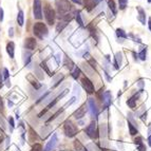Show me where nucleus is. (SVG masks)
<instances>
[{
  "label": "nucleus",
  "mask_w": 151,
  "mask_h": 151,
  "mask_svg": "<svg viewBox=\"0 0 151 151\" xmlns=\"http://www.w3.org/2000/svg\"><path fill=\"white\" fill-rule=\"evenodd\" d=\"M45 20L49 24H54V21H55V11L53 9L51 8L50 5L47 4L45 6Z\"/></svg>",
  "instance_id": "20e7f679"
},
{
  "label": "nucleus",
  "mask_w": 151,
  "mask_h": 151,
  "mask_svg": "<svg viewBox=\"0 0 151 151\" xmlns=\"http://www.w3.org/2000/svg\"><path fill=\"white\" fill-rule=\"evenodd\" d=\"M85 151H88V150H85Z\"/></svg>",
  "instance_id": "79ce46f5"
},
{
  "label": "nucleus",
  "mask_w": 151,
  "mask_h": 151,
  "mask_svg": "<svg viewBox=\"0 0 151 151\" xmlns=\"http://www.w3.org/2000/svg\"><path fill=\"white\" fill-rule=\"evenodd\" d=\"M148 2H151V0H148Z\"/></svg>",
  "instance_id": "a19ab883"
},
{
  "label": "nucleus",
  "mask_w": 151,
  "mask_h": 151,
  "mask_svg": "<svg viewBox=\"0 0 151 151\" xmlns=\"http://www.w3.org/2000/svg\"><path fill=\"white\" fill-rule=\"evenodd\" d=\"M149 30L151 31V18L149 19Z\"/></svg>",
  "instance_id": "ea45409f"
},
{
  "label": "nucleus",
  "mask_w": 151,
  "mask_h": 151,
  "mask_svg": "<svg viewBox=\"0 0 151 151\" xmlns=\"http://www.w3.org/2000/svg\"><path fill=\"white\" fill-rule=\"evenodd\" d=\"M101 101H103L105 107H108L109 105H110L111 104V93L109 92V91L105 92V94H104L103 97H101Z\"/></svg>",
  "instance_id": "ddd939ff"
},
{
  "label": "nucleus",
  "mask_w": 151,
  "mask_h": 151,
  "mask_svg": "<svg viewBox=\"0 0 151 151\" xmlns=\"http://www.w3.org/2000/svg\"><path fill=\"white\" fill-rule=\"evenodd\" d=\"M136 9H137V12H139V16H137L139 20L141 21L143 24H145V23H146V13H145V11H144L141 6H137Z\"/></svg>",
  "instance_id": "f8f14e48"
},
{
  "label": "nucleus",
  "mask_w": 151,
  "mask_h": 151,
  "mask_svg": "<svg viewBox=\"0 0 151 151\" xmlns=\"http://www.w3.org/2000/svg\"><path fill=\"white\" fill-rule=\"evenodd\" d=\"M108 5H109V8H110V10L112 11V13H113L114 15H116V13H117V10H116L115 3H114L113 0H109Z\"/></svg>",
  "instance_id": "aec40b11"
},
{
  "label": "nucleus",
  "mask_w": 151,
  "mask_h": 151,
  "mask_svg": "<svg viewBox=\"0 0 151 151\" xmlns=\"http://www.w3.org/2000/svg\"><path fill=\"white\" fill-rule=\"evenodd\" d=\"M24 45L28 50H30V51L34 50L36 47V40L34 39V38H28V39H25Z\"/></svg>",
  "instance_id": "9b49d317"
},
{
  "label": "nucleus",
  "mask_w": 151,
  "mask_h": 151,
  "mask_svg": "<svg viewBox=\"0 0 151 151\" xmlns=\"http://www.w3.org/2000/svg\"><path fill=\"white\" fill-rule=\"evenodd\" d=\"M3 20V10L2 9H0V21Z\"/></svg>",
  "instance_id": "f704fd0d"
},
{
  "label": "nucleus",
  "mask_w": 151,
  "mask_h": 151,
  "mask_svg": "<svg viewBox=\"0 0 151 151\" xmlns=\"http://www.w3.org/2000/svg\"><path fill=\"white\" fill-rule=\"evenodd\" d=\"M83 3H85V6H86V9L89 11V12L93 10L94 5H95L94 0H83Z\"/></svg>",
  "instance_id": "f3484780"
},
{
  "label": "nucleus",
  "mask_w": 151,
  "mask_h": 151,
  "mask_svg": "<svg viewBox=\"0 0 151 151\" xmlns=\"http://www.w3.org/2000/svg\"><path fill=\"white\" fill-rule=\"evenodd\" d=\"M86 112H87V106H86V104H83L81 108H78L77 110L74 112V117H75L76 119H83V116H85V114H86Z\"/></svg>",
  "instance_id": "1a4fd4ad"
},
{
  "label": "nucleus",
  "mask_w": 151,
  "mask_h": 151,
  "mask_svg": "<svg viewBox=\"0 0 151 151\" xmlns=\"http://www.w3.org/2000/svg\"><path fill=\"white\" fill-rule=\"evenodd\" d=\"M134 143H135V145L137 146V150H139V151H146V147L144 146L141 136L136 137V139H134Z\"/></svg>",
  "instance_id": "dca6fc26"
},
{
  "label": "nucleus",
  "mask_w": 151,
  "mask_h": 151,
  "mask_svg": "<svg viewBox=\"0 0 151 151\" xmlns=\"http://www.w3.org/2000/svg\"><path fill=\"white\" fill-rule=\"evenodd\" d=\"M115 63H114V65H115V68L116 69H119V65H121V63H122V54L121 53H117L115 55Z\"/></svg>",
  "instance_id": "4be33fe9"
},
{
  "label": "nucleus",
  "mask_w": 151,
  "mask_h": 151,
  "mask_svg": "<svg viewBox=\"0 0 151 151\" xmlns=\"http://www.w3.org/2000/svg\"><path fill=\"white\" fill-rule=\"evenodd\" d=\"M74 146H75V148L78 149V150H81V149H83V146L81 145L79 141H74Z\"/></svg>",
  "instance_id": "2f4dec72"
},
{
  "label": "nucleus",
  "mask_w": 151,
  "mask_h": 151,
  "mask_svg": "<svg viewBox=\"0 0 151 151\" xmlns=\"http://www.w3.org/2000/svg\"><path fill=\"white\" fill-rule=\"evenodd\" d=\"M0 111H3V101L1 96H0Z\"/></svg>",
  "instance_id": "72a5a7b5"
},
{
  "label": "nucleus",
  "mask_w": 151,
  "mask_h": 151,
  "mask_svg": "<svg viewBox=\"0 0 151 151\" xmlns=\"http://www.w3.org/2000/svg\"><path fill=\"white\" fill-rule=\"evenodd\" d=\"M9 122L11 123V126H12V127L15 126V125H14V119H13L12 117H10V119H9Z\"/></svg>",
  "instance_id": "c9c22d12"
},
{
  "label": "nucleus",
  "mask_w": 151,
  "mask_h": 151,
  "mask_svg": "<svg viewBox=\"0 0 151 151\" xmlns=\"http://www.w3.org/2000/svg\"><path fill=\"white\" fill-rule=\"evenodd\" d=\"M86 132H87V134H88L89 137H91V139H96V137H97V130H96V124L94 123V122H92V123H91L90 125H89V126L87 127Z\"/></svg>",
  "instance_id": "0eeeda50"
},
{
  "label": "nucleus",
  "mask_w": 151,
  "mask_h": 151,
  "mask_svg": "<svg viewBox=\"0 0 151 151\" xmlns=\"http://www.w3.org/2000/svg\"><path fill=\"white\" fill-rule=\"evenodd\" d=\"M17 21H18V24L20 25V27H22L23 23H24V16H23V12H22V11H19V12H18Z\"/></svg>",
  "instance_id": "6ab92c4d"
},
{
  "label": "nucleus",
  "mask_w": 151,
  "mask_h": 151,
  "mask_svg": "<svg viewBox=\"0 0 151 151\" xmlns=\"http://www.w3.org/2000/svg\"><path fill=\"white\" fill-rule=\"evenodd\" d=\"M89 107H90V111H91V114H92V116H93V117H95V119H97L98 109H97V106H96L95 101H94V99H92V98H90V99H89Z\"/></svg>",
  "instance_id": "9d476101"
},
{
  "label": "nucleus",
  "mask_w": 151,
  "mask_h": 151,
  "mask_svg": "<svg viewBox=\"0 0 151 151\" xmlns=\"http://www.w3.org/2000/svg\"><path fill=\"white\" fill-rule=\"evenodd\" d=\"M3 78H4V79H8V78H9V71H8V69H3Z\"/></svg>",
  "instance_id": "473e14b6"
},
{
  "label": "nucleus",
  "mask_w": 151,
  "mask_h": 151,
  "mask_svg": "<svg viewBox=\"0 0 151 151\" xmlns=\"http://www.w3.org/2000/svg\"><path fill=\"white\" fill-rule=\"evenodd\" d=\"M57 142H58L57 135H56V134H53V135H52V137L50 139V141H49L48 144H47V146L45 147L43 151H51V150H53V149L55 148Z\"/></svg>",
  "instance_id": "6e6552de"
},
{
  "label": "nucleus",
  "mask_w": 151,
  "mask_h": 151,
  "mask_svg": "<svg viewBox=\"0 0 151 151\" xmlns=\"http://www.w3.org/2000/svg\"><path fill=\"white\" fill-rule=\"evenodd\" d=\"M40 67L43 69V70L48 73V75H50V76H52V73L50 72V70H49V68H48V65H47V63H45V61H42V63H40Z\"/></svg>",
  "instance_id": "a878e982"
},
{
  "label": "nucleus",
  "mask_w": 151,
  "mask_h": 151,
  "mask_svg": "<svg viewBox=\"0 0 151 151\" xmlns=\"http://www.w3.org/2000/svg\"><path fill=\"white\" fill-rule=\"evenodd\" d=\"M27 78H28V81H30L31 83H32V86L34 87L35 89H39V88H40V83H38L37 79H36V78L34 77L33 75H31V74H30V75L27 76Z\"/></svg>",
  "instance_id": "2eb2a0df"
},
{
  "label": "nucleus",
  "mask_w": 151,
  "mask_h": 151,
  "mask_svg": "<svg viewBox=\"0 0 151 151\" xmlns=\"http://www.w3.org/2000/svg\"><path fill=\"white\" fill-rule=\"evenodd\" d=\"M76 20H77L78 24H79V25H81V27H83V20H81V13H79V12H76Z\"/></svg>",
  "instance_id": "c85d7f7f"
},
{
  "label": "nucleus",
  "mask_w": 151,
  "mask_h": 151,
  "mask_svg": "<svg viewBox=\"0 0 151 151\" xmlns=\"http://www.w3.org/2000/svg\"><path fill=\"white\" fill-rule=\"evenodd\" d=\"M68 22H69V21H65V20H63L61 22H59L57 24V27H56V31H57V32H60V31H63V29L65 28V25L68 24Z\"/></svg>",
  "instance_id": "412c9836"
},
{
  "label": "nucleus",
  "mask_w": 151,
  "mask_h": 151,
  "mask_svg": "<svg viewBox=\"0 0 151 151\" xmlns=\"http://www.w3.org/2000/svg\"><path fill=\"white\" fill-rule=\"evenodd\" d=\"M56 10H57L59 17L63 18L65 15H68V12L71 10V4L68 0H56L55 1Z\"/></svg>",
  "instance_id": "f257e3e1"
},
{
  "label": "nucleus",
  "mask_w": 151,
  "mask_h": 151,
  "mask_svg": "<svg viewBox=\"0 0 151 151\" xmlns=\"http://www.w3.org/2000/svg\"><path fill=\"white\" fill-rule=\"evenodd\" d=\"M119 9L121 10H125L127 6V3H128V0H119Z\"/></svg>",
  "instance_id": "bb28decb"
},
{
  "label": "nucleus",
  "mask_w": 151,
  "mask_h": 151,
  "mask_svg": "<svg viewBox=\"0 0 151 151\" xmlns=\"http://www.w3.org/2000/svg\"><path fill=\"white\" fill-rule=\"evenodd\" d=\"M33 13H34V17L36 19H41L42 18V9H41L40 0H34V3H33Z\"/></svg>",
  "instance_id": "39448f33"
},
{
  "label": "nucleus",
  "mask_w": 151,
  "mask_h": 151,
  "mask_svg": "<svg viewBox=\"0 0 151 151\" xmlns=\"http://www.w3.org/2000/svg\"><path fill=\"white\" fill-rule=\"evenodd\" d=\"M65 65H67V68H69V70H72V69H73L74 63H73V61L71 60V59H70V58H69V57H65Z\"/></svg>",
  "instance_id": "5701e85b"
},
{
  "label": "nucleus",
  "mask_w": 151,
  "mask_h": 151,
  "mask_svg": "<svg viewBox=\"0 0 151 151\" xmlns=\"http://www.w3.org/2000/svg\"><path fill=\"white\" fill-rule=\"evenodd\" d=\"M101 1H103V0H94V3H95V4H98Z\"/></svg>",
  "instance_id": "4c0bfd02"
},
{
  "label": "nucleus",
  "mask_w": 151,
  "mask_h": 151,
  "mask_svg": "<svg viewBox=\"0 0 151 151\" xmlns=\"http://www.w3.org/2000/svg\"><path fill=\"white\" fill-rule=\"evenodd\" d=\"M6 52H8L11 58H14V55H15V45H14V42H9L6 45Z\"/></svg>",
  "instance_id": "4468645a"
},
{
  "label": "nucleus",
  "mask_w": 151,
  "mask_h": 151,
  "mask_svg": "<svg viewBox=\"0 0 151 151\" xmlns=\"http://www.w3.org/2000/svg\"><path fill=\"white\" fill-rule=\"evenodd\" d=\"M128 127H129V131H130L131 135H135V134H137V130H136V128H134L132 124L128 123Z\"/></svg>",
  "instance_id": "393cba45"
},
{
  "label": "nucleus",
  "mask_w": 151,
  "mask_h": 151,
  "mask_svg": "<svg viewBox=\"0 0 151 151\" xmlns=\"http://www.w3.org/2000/svg\"><path fill=\"white\" fill-rule=\"evenodd\" d=\"M137 97H139V95H134V96H132L131 98H129L128 101H127V105H128L130 108L133 109L134 107H135V103H136V99H137Z\"/></svg>",
  "instance_id": "a211bd4d"
},
{
  "label": "nucleus",
  "mask_w": 151,
  "mask_h": 151,
  "mask_svg": "<svg viewBox=\"0 0 151 151\" xmlns=\"http://www.w3.org/2000/svg\"><path fill=\"white\" fill-rule=\"evenodd\" d=\"M116 35L119 38H127V34L125 33V31L122 30V29H117V30H116Z\"/></svg>",
  "instance_id": "b1692460"
},
{
  "label": "nucleus",
  "mask_w": 151,
  "mask_h": 151,
  "mask_svg": "<svg viewBox=\"0 0 151 151\" xmlns=\"http://www.w3.org/2000/svg\"><path fill=\"white\" fill-rule=\"evenodd\" d=\"M73 2L77 3V4H81V0H72Z\"/></svg>",
  "instance_id": "e433bc0d"
},
{
  "label": "nucleus",
  "mask_w": 151,
  "mask_h": 151,
  "mask_svg": "<svg viewBox=\"0 0 151 151\" xmlns=\"http://www.w3.org/2000/svg\"><path fill=\"white\" fill-rule=\"evenodd\" d=\"M139 58H141L142 60H145L146 59V49H143L141 51V53H139Z\"/></svg>",
  "instance_id": "7c9ffc66"
},
{
  "label": "nucleus",
  "mask_w": 151,
  "mask_h": 151,
  "mask_svg": "<svg viewBox=\"0 0 151 151\" xmlns=\"http://www.w3.org/2000/svg\"><path fill=\"white\" fill-rule=\"evenodd\" d=\"M148 142H149V146L151 147V135L149 136V139H148Z\"/></svg>",
  "instance_id": "58836bf2"
},
{
  "label": "nucleus",
  "mask_w": 151,
  "mask_h": 151,
  "mask_svg": "<svg viewBox=\"0 0 151 151\" xmlns=\"http://www.w3.org/2000/svg\"><path fill=\"white\" fill-rule=\"evenodd\" d=\"M79 74H81V70L78 68H75V70H74V72L72 73V76H73V78H78V76H79Z\"/></svg>",
  "instance_id": "c756f323"
},
{
  "label": "nucleus",
  "mask_w": 151,
  "mask_h": 151,
  "mask_svg": "<svg viewBox=\"0 0 151 151\" xmlns=\"http://www.w3.org/2000/svg\"><path fill=\"white\" fill-rule=\"evenodd\" d=\"M31 151H42V146H41L40 144H35L32 147V150Z\"/></svg>",
  "instance_id": "cd10ccee"
},
{
  "label": "nucleus",
  "mask_w": 151,
  "mask_h": 151,
  "mask_svg": "<svg viewBox=\"0 0 151 151\" xmlns=\"http://www.w3.org/2000/svg\"><path fill=\"white\" fill-rule=\"evenodd\" d=\"M81 83H83V89H85V90H86L89 94L93 93V92H94V86H93V83H92V81H91L90 79H89V78L83 77V79H81Z\"/></svg>",
  "instance_id": "423d86ee"
},
{
  "label": "nucleus",
  "mask_w": 151,
  "mask_h": 151,
  "mask_svg": "<svg viewBox=\"0 0 151 151\" xmlns=\"http://www.w3.org/2000/svg\"><path fill=\"white\" fill-rule=\"evenodd\" d=\"M33 31H34V34H35L36 37L40 38V39H42L43 37L48 35V29H47L45 23L42 22L35 23L34 28H33Z\"/></svg>",
  "instance_id": "f03ea898"
},
{
  "label": "nucleus",
  "mask_w": 151,
  "mask_h": 151,
  "mask_svg": "<svg viewBox=\"0 0 151 151\" xmlns=\"http://www.w3.org/2000/svg\"><path fill=\"white\" fill-rule=\"evenodd\" d=\"M63 130H65V133L69 137H73L74 135H76L77 133V127L74 125L71 121L65 122V125H63Z\"/></svg>",
  "instance_id": "7ed1b4c3"
}]
</instances>
